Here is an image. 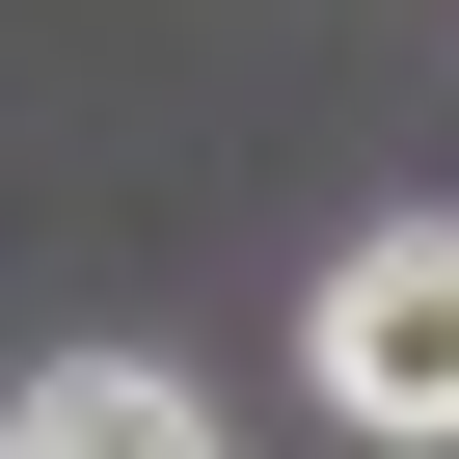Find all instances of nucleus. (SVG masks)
<instances>
[{
	"label": "nucleus",
	"instance_id": "f257e3e1",
	"mask_svg": "<svg viewBox=\"0 0 459 459\" xmlns=\"http://www.w3.org/2000/svg\"><path fill=\"white\" fill-rule=\"evenodd\" d=\"M298 351H325V405H351L378 459H459V216H378V244H325Z\"/></svg>",
	"mask_w": 459,
	"mask_h": 459
},
{
	"label": "nucleus",
	"instance_id": "f03ea898",
	"mask_svg": "<svg viewBox=\"0 0 459 459\" xmlns=\"http://www.w3.org/2000/svg\"><path fill=\"white\" fill-rule=\"evenodd\" d=\"M0 459H216V405H189L162 351H55L28 405H0Z\"/></svg>",
	"mask_w": 459,
	"mask_h": 459
}]
</instances>
